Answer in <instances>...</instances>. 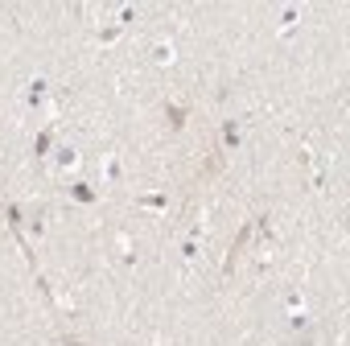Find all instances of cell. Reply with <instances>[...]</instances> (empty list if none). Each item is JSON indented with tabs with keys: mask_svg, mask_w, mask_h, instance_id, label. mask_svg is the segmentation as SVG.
I'll return each instance as SVG.
<instances>
[{
	"mask_svg": "<svg viewBox=\"0 0 350 346\" xmlns=\"http://www.w3.org/2000/svg\"><path fill=\"white\" fill-rule=\"evenodd\" d=\"M70 346H79V342H70Z\"/></svg>",
	"mask_w": 350,
	"mask_h": 346,
	"instance_id": "cell-1",
	"label": "cell"
}]
</instances>
